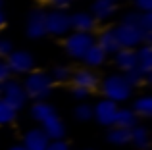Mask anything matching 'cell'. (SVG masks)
<instances>
[{
	"mask_svg": "<svg viewBox=\"0 0 152 150\" xmlns=\"http://www.w3.org/2000/svg\"><path fill=\"white\" fill-rule=\"evenodd\" d=\"M23 90L27 94V100L33 102H46L54 92V83H52L48 71H42V69H33L31 73H27L21 79Z\"/></svg>",
	"mask_w": 152,
	"mask_h": 150,
	"instance_id": "1",
	"label": "cell"
},
{
	"mask_svg": "<svg viewBox=\"0 0 152 150\" xmlns=\"http://www.w3.org/2000/svg\"><path fill=\"white\" fill-rule=\"evenodd\" d=\"M100 89L102 96L108 98V100L115 102V104H123V102L131 100V96L135 94V89L129 85V81L125 79L123 73H110L104 79H100Z\"/></svg>",
	"mask_w": 152,
	"mask_h": 150,
	"instance_id": "2",
	"label": "cell"
},
{
	"mask_svg": "<svg viewBox=\"0 0 152 150\" xmlns=\"http://www.w3.org/2000/svg\"><path fill=\"white\" fill-rule=\"evenodd\" d=\"M114 33H115V39H118L119 48L135 50L141 44H150L152 42V33H142L135 25H129V23H123V21L114 25Z\"/></svg>",
	"mask_w": 152,
	"mask_h": 150,
	"instance_id": "3",
	"label": "cell"
},
{
	"mask_svg": "<svg viewBox=\"0 0 152 150\" xmlns=\"http://www.w3.org/2000/svg\"><path fill=\"white\" fill-rule=\"evenodd\" d=\"M94 44V35L93 33H75V31H69V33L64 37V50L66 54L71 58V60H79L85 56V52Z\"/></svg>",
	"mask_w": 152,
	"mask_h": 150,
	"instance_id": "4",
	"label": "cell"
},
{
	"mask_svg": "<svg viewBox=\"0 0 152 150\" xmlns=\"http://www.w3.org/2000/svg\"><path fill=\"white\" fill-rule=\"evenodd\" d=\"M0 98H2L8 106H12L18 114L27 106V94H25V90H23L21 81H18V79H14V77H10L6 83L0 85Z\"/></svg>",
	"mask_w": 152,
	"mask_h": 150,
	"instance_id": "5",
	"label": "cell"
},
{
	"mask_svg": "<svg viewBox=\"0 0 152 150\" xmlns=\"http://www.w3.org/2000/svg\"><path fill=\"white\" fill-rule=\"evenodd\" d=\"M46 35L50 37H66L71 31L69 27V12L66 10H48L45 17Z\"/></svg>",
	"mask_w": 152,
	"mask_h": 150,
	"instance_id": "6",
	"label": "cell"
},
{
	"mask_svg": "<svg viewBox=\"0 0 152 150\" xmlns=\"http://www.w3.org/2000/svg\"><path fill=\"white\" fill-rule=\"evenodd\" d=\"M4 62L8 64L12 75H23L25 77L27 73H31L35 69V56L29 50H14Z\"/></svg>",
	"mask_w": 152,
	"mask_h": 150,
	"instance_id": "7",
	"label": "cell"
},
{
	"mask_svg": "<svg viewBox=\"0 0 152 150\" xmlns=\"http://www.w3.org/2000/svg\"><path fill=\"white\" fill-rule=\"evenodd\" d=\"M45 17H46V10L42 8H35L27 14L25 19V35L33 41L46 37V25H45Z\"/></svg>",
	"mask_w": 152,
	"mask_h": 150,
	"instance_id": "8",
	"label": "cell"
},
{
	"mask_svg": "<svg viewBox=\"0 0 152 150\" xmlns=\"http://www.w3.org/2000/svg\"><path fill=\"white\" fill-rule=\"evenodd\" d=\"M119 106L115 102L108 100V98H100L96 104L93 106V119H96L102 127H112L115 121V114H118Z\"/></svg>",
	"mask_w": 152,
	"mask_h": 150,
	"instance_id": "9",
	"label": "cell"
},
{
	"mask_svg": "<svg viewBox=\"0 0 152 150\" xmlns=\"http://www.w3.org/2000/svg\"><path fill=\"white\" fill-rule=\"evenodd\" d=\"M69 83H71V87H79V89H85L87 92H93V90H96L98 85H100V77L96 75L94 69L79 68V69H73Z\"/></svg>",
	"mask_w": 152,
	"mask_h": 150,
	"instance_id": "10",
	"label": "cell"
},
{
	"mask_svg": "<svg viewBox=\"0 0 152 150\" xmlns=\"http://www.w3.org/2000/svg\"><path fill=\"white\" fill-rule=\"evenodd\" d=\"M96 25L98 23L94 21V17L87 10H79V12L69 14V27L75 33H93L94 35Z\"/></svg>",
	"mask_w": 152,
	"mask_h": 150,
	"instance_id": "11",
	"label": "cell"
},
{
	"mask_svg": "<svg viewBox=\"0 0 152 150\" xmlns=\"http://www.w3.org/2000/svg\"><path fill=\"white\" fill-rule=\"evenodd\" d=\"M135 56H137L135 69L145 77V83H150V79H152V44H141L139 48H135Z\"/></svg>",
	"mask_w": 152,
	"mask_h": 150,
	"instance_id": "12",
	"label": "cell"
},
{
	"mask_svg": "<svg viewBox=\"0 0 152 150\" xmlns=\"http://www.w3.org/2000/svg\"><path fill=\"white\" fill-rule=\"evenodd\" d=\"M41 129L45 131V135L48 137L50 141H64V137H66V123H64V119L58 116V112L48 116L45 121L41 123Z\"/></svg>",
	"mask_w": 152,
	"mask_h": 150,
	"instance_id": "13",
	"label": "cell"
},
{
	"mask_svg": "<svg viewBox=\"0 0 152 150\" xmlns=\"http://www.w3.org/2000/svg\"><path fill=\"white\" fill-rule=\"evenodd\" d=\"M48 143H50V139L45 135V131H42L41 127H33V129H29V131H25L21 146L25 150H46Z\"/></svg>",
	"mask_w": 152,
	"mask_h": 150,
	"instance_id": "14",
	"label": "cell"
},
{
	"mask_svg": "<svg viewBox=\"0 0 152 150\" xmlns=\"http://www.w3.org/2000/svg\"><path fill=\"white\" fill-rule=\"evenodd\" d=\"M94 44H96L102 52H106V56H114V54L119 50L114 27H106V29H102L98 35H94Z\"/></svg>",
	"mask_w": 152,
	"mask_h": 150,
	"instance_id": "15",
	"label": "cell"
},
{
	"mask_svg": "<svg viewBox=\"0 0 152 150\" xmlns=\"http://www.w3.org/2000/svg\"><path fill=\"white\" fill-rule=\"evenodd\" d=\"M118 12V4H112V2H106V0H94L91 4V10L89 14L94 17V21L100 23V21H108L112 19Z\"/></svg>",
	"mask_w": 152,
	"mask_h": 150,
	"instance_id": "16",
	"label": "cell"
},
{
	"mask_svg": "<svg viewBox=\"0 0 152 150\" xmlns=\"http://www.w3.org/2000/svg\"><path fill=\"white\" fill-rule=\"evenodd\" d=\"M112 58H114L115 68L119 69L118 73H127L135 69V66H137V56H135V50L131 48H119Z\"/></svg>",
	"mask_w": 152,
	"mask_h": 150,
	"instance_id": "17",
	"label": "cell"
},
{
	"mask_svg": "<svg viewBox=\"0 0 152 150\" xmlns=\"http://www.w3.org/2000/svg\"><path fill=\"white\" fill-rule=\"evenodd\" d=\"M106 60H108L106 52H102V50L98 48L96 44L91 46V48L85 52V56L81 58V62L85 64V68H89V69H98V68H102V66L106 64Z\"/></svg>",
	"mask_w": 152,
	"mask_h": 150,
	"instance_id": "18",
	"label": "cell"
},
{
	"mask_svg": "<svg viewBox=\"0 0 152 150\" xmlns=\"http://www.w3.org/2000/svg\"><path fill=\"white\" fill-rule=\"evenodd\" d=\"M129 144H133L137 150H148L150 144H152L148 127H145V125H137V127L131 129V143Z\"/></svg>",
	"mask_w": 152,
	"mask_h": 150,
	"instance_id": "19",
	"label": "cell"
},
{
	"mask_svg": "<svg viewBox=\"0 0 152 150\" xmlns=\"http://www.w3.org/2000/svg\"><path fill=\"white\" fill-rule=\"evenodd\" d=\"M115 127H121V129H133L139 125V117L135 116V112L127 106H119L118 114H115V121H114Z\"/></svg>",
	"mask_w": 152,
	"mask_h": 150,
	"instance_id": "20",
	"label": "cell"
},
{
	"mask_svg": "<svg viewBox=\"0 0 152 150\" xmlns=\"http://www.w3.org/2000/svg\"><path fill=\"white\" fill-rule=\"evenodd\" d=\"M131 110L135 112V116L139 117V119H150L152 117V98L150 94H141V96H137L133 100V104H131Z\"/></svg>",
	"mask_w": 152,
	"mask_h": 150,
	"instance_id": "21",
	"label": "cell"
},
{
	"mask_svg": "<svg viewBox=\"0 0 152 150\" xmlns=\"http://www.w3.org/2000/svg\"><path fill=\"white\" fill-rule=\"evenodd\" d=\"M29 114H31V117H33V119L41 125L48 116L56 114V108L50 104L48 100H46V102H33V104H31V108H29Z\"/></svg>",
	"mask_w": 152,
	"mask_h": 150,
	"instance_id": "22",
	"label": "cell"
},
{
	"mask_svg": "<svg viewBox=\"0 0 152 150\" xmlns=\"http://www.w3.org/2000/svg\"><path fill=\"white\" fill-rule=\"evenodd\" d=\"M106 139H108V143L114 144V146H125V144L131 143V131L129 129H121V127L112 125L106 133Z\"/></svg>",
	"mask_w": 152,
	"mask_h": 150,
	"instance_id": "23",
	"label": "cell"
},
{
	"mask_svg": "<svg viewBox=\"0 0 152 150\" xmlns=\"http://www.w3.org/2000/svg\"><path fill=\"white\" fill-rule=\"evenodd\" d=\"M71 73H73V69H71L67 64H56L48 71L54 85H66V83H69L71 81Z\"/></svg>",
	"mask_w": 152,
	"mask_h": 150,
	"instance_id": "24",
	"label": "cell"
},
{
	"mask_svg": "<svg viewBox=\"0 0 152 150\" xmlns=\"http://www.w3.org/2000/svg\"><path fill=\"white\" fill-rule=\"evenodd\" d=\"M15 119H18V112H15L12 106H8L6 102L0 98V127L14 123Z\"/></svg>",
	"mask_w": 152,
	"mask_h": 150,
	"instance_id": "25",
	"label": "cell"
},
{
	"mask_svg": "<svg viewBox=\"0 0 152 150\" xmlns=\"http://www.w3.org/2000/svg\"><path fill=\"white\" fill-rule=\"evenodd\" d=\"M73 117L77 121H91L93 119V106L89 104V102H79L77 106L73 108Z\"/></svg>",
	"mask_w": 152,
	"mask_h": 150,
	"instance_id": "26",
	"label": "cell"
},
{
	"mask_svg": "<svg viewBox=\"0 0 152 150\" xmlns=\"http://www.w3.org/2000/svg\"><path fill=\"white\" fill-rule=\"evenodd\" d=\"M123 75H125V79L129 81V85L133 87V89H137L139 85H142V83H145V77H142L137 69H131V71H127V73H123Z\"/></svg>",
	"mask_w": 152,
	"mask_h": 150,
	"instance_id": "27",
	"label": "cell"
},
{
	"mask_svg": "<svg viewBox=\"0 0 152 150\" xmlns=\"http://www.w3.org/2000/svg\"><path fill=\"white\" fill-rule=\"evenodd\" d=\"M14 42L10 39H0V60H6L12 52H14Z\"/></svg>",
	"mask_w": 152,
	"mask_h": 150,
	"instance_id": "28",
	"label": "cell"
},
{
	"mask_svg": "<svg viewBox=\"0 0 152 150\" xmlns=\"http://www.w3.org/2000/svg\"><path fill=\"white\" fill-rule=\"evenodd\" d=\"M75 0H46V4L50 6V10H66L73 4Z\"/></svg>",
	"mask_w": 152,
	"mask_h": 150,
	"instance_id": "29",
	"label": "cell"
},
{
	"mask_svg": "<svg viewBox=\"0 0 152 150\" xmlns=\"http://www.w3.org/2000/svg\"><path fill=\"white\" fill-rule=\"evenodd\" d=\"M71 96L77 102H87V98L91 96V92H87L85 89H79V87H71Z\"/></svg>",
	"mask_w": 152,
	"mask_h": 150,
	"instance_id": "30",
	"label": "cell"
},
{
	"mask_svg": "<svg viewBox=\"0 0 152 150\" xmlns=\"http://www.w3.org/2000/svg\"><path fill=\"white\" fill-rule=\"evenodd\" d=\"M137 12H152V0H133Z\"/></svg>",
	"mask_w": 152,
	"mask_h": 150,
	"instance_id": "31",
	"label": "cell"
},
{
	"mask_svg": "<svg viewBox=\"0 0 152 150\" xmlns=\"http://www.w3.org/2000/svg\"><path fill=\"white\" fill-rule=\"evenodd\" d=\"M10 77H12V71H10V68H8V64L4 60H0V85L6 83Z\"/></svg>",
	"mask_w": 152,
	"mask_h": 150,
	"instance_id": "32",
	"label": "cell"
},
{
	"mask_svg": "<svg viewBox=\"0 0 152 150\" xmlns=\"http://www.w3.org/2000/svg\"><path fill=\"white\" fill-rule=\"evenodd\" d=\"M46 150H69V144L66 141H50Z\"/></svg>",
	"mask_w": 152,
	"mask_h": 150,
	"instance_id": "33",
	"label": "cell"
},
{
	"mask_svg": "<svg viewBox=\"0 0 152 150\" xmlns=\"http://www.w3.org/2000/svg\"><path fill=\"white\" fill-rule=\"evenodd\" d=\"M6 23H8V17H6V14H4L2 10H0V31L6 27Z\"/></svg>",
	"mask_w": 152,
	"mask_h": 150,
	"instance_id": "34",
	"label": "cell"
},
{
	"mask_svg": "<svg viewBox=\"0 0 152 150\" xmlns=\"http://www.w3.org/2000/svg\"><path fill=\"white\" fill-rule=\"evenodd\" d=\"M8 150H25V148H23L21 144H14V146H10Z\"/></svg>",
	"mask_w": 152,
	"mask_h": 150,
	"instance_id": "35",
	"label": "cell"
},
{
	"mask_svg": "<svg viewBox=\"0 0 152 150\" xmlns=\"http://www.w3.org/2000/svg\"><path fill=\"white\" fill-rule=\"evenodd\" d=\"M106 2H112V4H118V0H106Z\"/></svg>",
	"mask_w": 152,
	"mask_h": 150,
	"instance_id": "36",
	"label": "cell"
},
{
	"mask_svg": "<svg viewBox=\"0 0 152 150\" xmlns=\"http://www.w3.org/2000/svg\"><path fill=\"white\" fill-rule=\"evenodd\" d=\"M85 150H93V148H85Z\"/></svg>",
	"mask_w": 152,
	"mask_h": 150,
	"instance_id": "37",
	"label": "cell"
}]
</instances>
